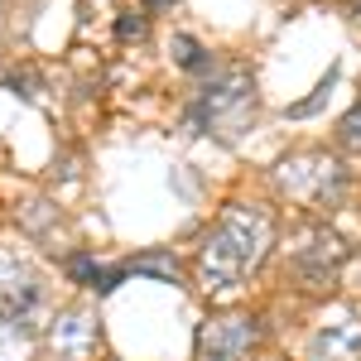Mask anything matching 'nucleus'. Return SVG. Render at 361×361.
<instances>
[{
    "label": "nucleus",
    "instance_id": "obj_7",
    "mask_svg": "<svg viewBox=\"0 0 361 361\" xmlns=\"http://www.w3.org/2000/svg\"><path fill=\"white\" fill-rule=\"evenodd\" d=\"M250 347H255L250 313H222L197 333V361H246Z\"/></svg>",
    "mask_w": 361,
    "mask_h": 361
},
{
    "label": "nucleus",
    "instance_id": "obj_15",
    "mask_svg": "<svg viewBox=\"0 0 361 361\" xmlns=\"http://www.w3.org/2000/svg\"><path fill=\"white\" fill-rule=\"evenodd\" d=\"M145 5H149V10H159V5H169V0H145Z\"/></svg>",
    "mask_w": 361,
    "mask_h": 361
},
{
    "label": "nucleus",
    "instance_id": "obj_6",
    "mask_svg": "<svg viewBox=\"0 0 361 361\" xmlns=\"http://www.w3.org/2000/svg\"><path fill=\"white\" fill-rule=\"evenodd\" d=\"M39 304H44V284L34 270L25 265H0V333L5 328H29L39 318Z\"/></svg>",
    "mask_w": 361,
    "mask_h": 361
},
{
    "label": "nucleus",
    "instance_id": "obj_3",
    "mask_svg": "<svg viewBox=\"0 0 361 361\" xmlns=\"http://www.w3.org/2000/svg\"><path fill=\"white\" fill-rule=\"evenodd\" d=\"M97 342H102L97 313H92L87 304H73V308H63L54 323H49L44 352H49V361H92Z\"/></svg>",
    "mask_w": 361,
    "mask_h": 361
},
{
    "label": "nucleus",
    "instance_id": "obj_13",
    "mask_svg": "<svg viewBox=\"0 0 361 361\" xmlns=\"http://www.w3.org/2000/svg\"><path fill=\"white\" fill-rule=\"evenodd\" d=\"M337 140H342V145H352V149H361V106H352V111L342 116V126H337Z\"/></svg>",
    "mask_w": 361,
    "mask_h": 361
},
{
    "label": "nucleus",
    "instance_id": "obj_8",
    "mask_svg": "<svg viewBox=\"0 0 361 361\" xmlns=\"http://www.w3.org/2000/svg\"><path fill=\"white\" fill-rule=\"evenodd\" d=\"M308 361H361V318H333L308 337Z\"/></svg>",
    "mask_w": 361,
    "mask_h": 361
},
{
    "label": "nucleus",
    "instance_id": "obj_9",
    "mask_svg": "<svg viewBox=\"0 0 361 361\" xmlns=\"http://www.w3.org/2000/svg\"><path fill=\"white\" fill-rule=\"evenodd\" d=\"M68 275L73 279H82V284H92L97 294H111L116 284H121V265H102V260H92V255H73L68 260Z\"/></svg>",
    "mask_w": 361,
    "mask_h": 361
},
{
    "label": "nucleus",
    "instance_id": "obj_12",
    "mask_svg": "<svg viewBox=\"0 0 361 361\" xmlns=\"http://www.w3.org/2000/svg\"><path fill=\"white\" fill-rule=\"evenodd\" d=\"M337 82V73H328V78H323V87H318V92H313V97H304V102H294V106H289V116H308V111H323V102H328V87Z\"/></svg>",
    "mask_w": 361,
    "mask_h": 361
},
{
    "label": "nucleus",
    "instance_id": "obj_10",
    "mask_svg": "<svg viewBox=\"0 0 361 361\" xmlns=\"http://www.w3.org/2000/svg\"><path fill=\"white\" fill-rule=\"evenodd\" d=\"M121 275H164L169 284H173V279H178V260H173L169 250H159V255H135V260L121 265Z\"/></svg>",
    "mask_w": 361,
    "mask_h": 361
},
{
    "label": "nucleus",
    "instance_id": "obj_11",
    "mask_svg": "<svg viewBox=\"0 0 361 361\" xmlns=\"http://www.w3.org/2000/svg\"><path fill=\"white\" fill-rule=\"evenodd\" d=\"M173 63H178L183 73H202V68H207V49L197 44L193 34H173Z\"/></svg>",
    "mask_w": 361,
    "mask_h": 361
},
{
    "label": "nucleus",
    "instance_id": "obj_2",
    "mask_svg": "<svg viewBox=\"0 0 361 361\" xmlns=\"http://www.w3.org/2000/svg\"><path fill=\"white\" fill-rule=\"evenodd\" d=\"M250 121H255V82H250L246 68H226L222 78H212L188 106V130L193 135L236 140L250 130Z\"/></svg>",
    "mask_w": 361,
    "mask_h": 361
},
{
    "label": "nucleus",
    "instance_id": "obj_5",
    "mask_svg": "<svg viewBox=\"0 0 361 361\" xmlns=\"http://www.w3.org/2000/svg\"><path fill=\"white\" fill-rule=\"evenodd\" d=\"M337 265H342V241H337L333 231H323V226L304 231L294 255H289V270H294V279L304 289H328L337 279Z\"/></svg>",
    "mask_w": 361,
    "mask_h": 361
},
{
    "label": "nucleus",
    "instance_id": "obj_1",
    "mask_svg": "<svg viewBox=\"0 0 361 361\" xmlns=\"http://www.w3.org/2000/svg\"><path fill=\"white\" fill-rule=\"evenodd\" d=\"M270 236H275V226H270V217L260 207H246V202L226 207L222 222L207 231V241L197 250V279H202V289L222 294L231 284L250 279V270L270 250Z\"/></svg>",
    "mask_w": 361,
    "mask_h": 361
},
{
    "label": "nucleus",
    "instance_id": "obj_4",
    "mask_svg": "<svg viewBox=\"0 0 361 361\" xmlns=\"http://www.w3.org/2000/svg\"><path fill=\"white\" fill-rule=\"evenodd\" d=\"M279 188H289L294 197H304V202H328V197L342 193V169H337V159H328V154H294V159H284L279 164Z\"/></svg>",
    "mask_w": 361,
    "mask_h": 361
},
{
    "label": "nucleus",
    "instance_id": "obj_14",
    "mask_svg": "<svg viewBox=\"0 0 361 361\" xmlns=\"http://www.w3.org/2000/svg\"><path fill=\"white\" fill-rule=\"evenodd\" d=\"M116 34H121V39H140V34H145V20H135V15H130V20H116Z\"/></svg>",
    "mask_w": 361,
    "mask_h": 361
}]
</instances>
